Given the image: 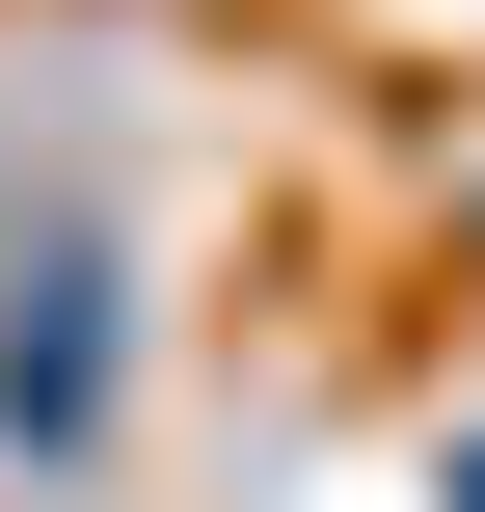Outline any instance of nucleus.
Returning a JSON list of instances; mask_svg holds the SVG:
<instances>
[{"mask_svg": "<svg viewBox=\"0 0 485 512\" xmlns=\"http://www.w3.org/2000/svg\"><path fill=\"white\" fill-rule=\"evenodd\" d=\"M459 512H485V459H459Z\"/></svg>", "mask_w": 485, "mask_h": 512, "instance_id": "f257e3e1", "label": "nucleus"}]
</instances>
